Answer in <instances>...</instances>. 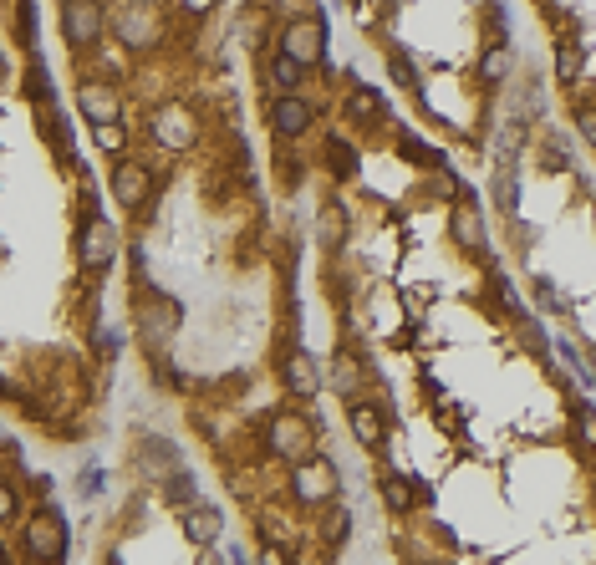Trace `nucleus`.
<instances>
[{"instance_id":"4","label":"nucleus","mask_w":596,"mask_h":565,"mask_svg":"<svg viewBox=\"0 0 596 565\" xmlns=\"http://www.w3.org/2000/svg\"><path fill=\"white\" fill-rule=\"evenodd\" d=\"M265 123H270L276 138H301V133L316 128V107L306 97H296V92H281L276 102H265Z\"/></svg>"},{"instance_id":"10","label":"nucleus","mask_w":596,"mask_h":565,"mask_svg":"<svg viewBox=\"0 0 596 565\" xmlns=\"http://www.w3.org/2000/svg\"><path fill=\"white\" fill-rule=\"evenodd\" d=\"M281 51L296 56L301 67H316L321 56H327V26L321 21H291L286 36H281Z\"/></svg>"},{"instance_id":"40","label":"nucleus","mask_w":596,"mask_h":565,"mask_svg":"<svg viewBox=\"0 0 596 565\" xmlns=\"http://www.w3.org/2000/svg\"><path fill=\"white\" fill-rule=\"evenodd\" d=\"M6 560H11V550H6V545H0V565H6Z\"/></svg>"},{"instance_id":"23","label":"nucleus","mask_w":596,"mask_h":565,"mask_svg":"<svg viewBox=\"0 0 596 565\" xmlns=\"http://www.w3.org/2000/svg\"><path fill=\"white\" fill-rule=\"evenodd\" d=\"M383 504H388L393 515H408L413 504H418V484H408V479L388 474V479H383Z\"/></svg>"},{"instance_id":"15","label":"nucleus","mask_w":596,"mask_h":565,"mask_svg":"<svg viewBox=\"0 0 596 565\" xmlns=\"http://www.w3.org/2000/svg\"><path fill=\"white\" fill-rule=\"evenodd\" d=\"M321 362L311 357V352H291L286 357V392H296V398H316L321 392Z\"/></svg>"},{"instance_id":"32","label":"nucleus","mask_w":596,"mask_h":565,"mask_svg":"<svg viewBox=\"0 0 596 565\" xmlns=\"http://www.w3.org/2000/svg\"><path fill=\"white\" fill-rule=\"evenodd\" d=\"M576 128H581V138L596 148V107H581V112H576Z\"/></svg>"},{"instance_id":"24","label":"nucleus","mask_w":596,"mask_h":565,"mask_svg":"<svg viewBox=\"0 0 596 565\" xmlns=\"http://www.w3.org/2000/svg\"><path fill=\"white\" fill-rule=\"evenodd\" d=\"M164 499L174 504V510H189V504L199 499V484H194V474H184V469H174V474L164 479Z\"/></svg>"},{"instance_id":"6","label":"nucleus","mask_w":596,"mask_h":565,"mask_svg":"<svg viewBox=\"0 0 596 565\" xmlns=\"http://www.w3.org/2000/svg\"><path fill=\"white\" fill-rule=\"evenodd\" d=\"M158 36H164V26H158V11L148 6V0H133V6L118 11V41L128 51H153Z\"/></svg>"},{"instance_id":"33","label":"nucleus","mask_w":596,"mask_h":565,"mask_svg":"<svg viewBox=\"0 0 596 565\" xmlns=\"http://www.w3.org/2000/svg\"><path fill=\"white\" fill-rule=\"evenodd\" d=\"M97 143H102L107 153H118V148H123V128H118V123H113V128H97Z\"/></svg>"},{"instance_id":"27","label":"nucleus","mask_w":596,"mask_h":565,"mask_svg":"<svg viewBox=\"0 0 596 565\" xmlns=\"http://www.w3.org/2000/svg\"><path fill=\"white\" fill-rule=\"evenodd\" d=\"M327 382H332L337 392H347V398H352V387L362 382V367H357L352 357H337V362H332V377H327Z\"/></svg>"},{"instance_id":"12","label":"nucleus","mask_w":596,"mask_h":565,"mask_svg":"<svg viewBox=\"0 0 596 565\" xmlns=\"http://www.w3.org/2000/svg\"><path fill=\"white\" fill-rule=\"evenodd\" d=\"M449 235H454V245L469 250V255L490 245V235H484V214L474 209V194H464V199L449 209Z\"/></svg>"},{"instance_id":"30","label":"nucleus","mask_w":596,"mask_h":565,"mask_svg":"<svg viewBox=\"0 0 596 565\" xmlns=\"http://www.w3.org/2000/svg\"><path fill=\"white\" fill-rule=\"evenodd\" d=\"M321 240L342 245V204H327V214H321Z\"/></svg>"},{"instance_id":"38","label":"nucleus","mask_w":596,"mask_h":565,"mask_svg":"<svg viewBox=\"0 0 596 565\" xmlns=\"http://www.w3.org/2000/svg\"><path fill=\"white\" fill-rule=\"evenodd\" d=\"M97 484H102V474H97V469H87V474H82V499H92V489H97Z\"/></svg>"},{"instance_id":"17","label":"nucleus","mask_w":596,"mask_h":565,"mask_svg":"<svg viewBox=\"0 0 596 565\" xmlns=\"http://www.w3.org/2000/svg\"><path fill=\"white\" fill-rule=\"evenodd\" d=\"M347 423H352V438L362 448H383V408H372V403H352L347 408Z\"/></svg>"},{"instance_id":"16","label":"nucleus","mask_w":596,"mask_h":565,"mask_svg":"<svg viewBox=\"0 0 596 565\" xmlns=\"http://www.w3.org/2000/svg\"><path fill=\"white\" fill-rule=\"evenodd\" d=\"M184 535L194 540V545H214V540H220L225 535V515L220 510H214V504H189V510H184Z\"/></svg>"},{"instance_id":"35","label":"nucleus","mask_w":596,"mask_h":565,"mask_svg":"<svg viewBox=\"0 0 596 565\" xmlns=\"http://www.w3.org/2000/svg\"><path fill=\"white\" fill-rule=\"evenodd\" d=\"M520 336H525V347H530V352H546V342H540V326H535V321H520Z\"/></svg>"},{"instance_id":"7","label":"nucleus","mask_w":596,"mask_h":565,"mask_svg":"<svg viewBox=\"0 0 596 565\" xmlns=\"http://www.w3.org/2000/svg\"><path fill=\"white\" fill-rule=\"evenodd\" d=\"M153 138H158V148H169V153H184V148H194V138H199L194 112H189V107H179V102L158 107V112H153Z\"/></svg>"},{"instance_id":"19","label":"nucleus","mask_w":596,"mask_h":565,"mask_svg":"<svg viewBox=\"0 0 596 565\" xmlns=\"http://www.w3.org/2000/svg\"><path fill=\"white\" fill-rule=\"evenodd\" d=\"M321 158H327V168H332V179H352L357 174V148L347 143V138H327V143H321Z\"/></svg>"},{"instance_id":"13","label":"nucleus","mask_w":596,"mask_h":565,"mask_svg":"<svg viewBox=\"0 0 596 565\" xmlns=\"http://www.w3.org/2000/svg\"><path fill=\"white\" fill-rule=\"evenodd\" d=\"M148 194H153V179H148L143 163H133V158L113 163V199H118L123 209H143Z\"/></svg>"},{"instance_id":"14","label":"nucleus","mask_w":596,"mask_h":565,"mask_svg":"<svg viewBox=\"0 0 596 565\" xmlns=\"http://www.w3.org/2000/svg\"><path fill=\"white\" fill-rule=\"evenodd\" d=\"M138 469H143L148 479H169V474L184 469V464H179V448H174L164 433H148V438H138Z\"/></svg>"},{"instance_id":"3","label":"nucleus","mask_w":596,"mask_h":565,"mask_svg":"<svg viewBox=\"0 0 596 565\" xmlns=\"http://www.w3.org/2000/svg\"><path fill=\"white\" fill-rule=\"evenodd\" d=\"M26 555L31 560H46V565L67 555V520L57 510H36L26 520Z\"/></svg>"},{"instance_id":"18","label":"nucleus","mask_w":596,"mask_h":565,"mask_svg":"<svg viewBox=\"0 0 596 565\" xmlns=\"http://www.w3.org/2000/svg\"><path fill=\"white\" fill-rule=\"evenodd\" d=\"M510 72H515V51H510L505 41H495L490 51L479 56V82H484V87H500Z\"/></svg>"},{"instance_id":"34","label":"nucleus","mask_w":596,"mask_h":565,"mask_svg":"<svg viewBox=\"0 0 596 565\" xmlns=\"http://www.w3.org/2000/svg\"><path fill=\"white\" fill-rule=\"evenodd\" d=\"M174 6L184 11V16H204V11H214L220 0H174Z\"/></svg>"},{"instance_id":"36","label":"nucleus","mask_w":596,"mask_h":565,"mask_svg":"<svg viewBox=\"0 0 596 565\" xmlns=\"http://www.w3.org/2000/svg\"><path fill=\"white\" fill-rule=\"evenodd\" d=\"M31 97H36V102H46V97H51V87H46V72H41V62L31 67Z\"/></svg>"},{"instance_id":"26","label":"nucleus","mask_w":596,"mask_h":565,"mask_svg":"<svg viewBox=\"0 0 596 565\" xmlns=\"http://www.w3.org/2000/svg\"><path fill=\"white\" fill-rule=\"evenodd\" d=\"M515 199H520V179H515V163H500L495 168V204L505 214H515Z\"/></svg>"},{"instance_id":"20","label":"nucleus","mask_w":596,"mask_h":565,"mask_svg":"<svg viewBox=\"0 0 596 565\" xmlns=\"http://www.w3.org/2000/svg\"><path fill=\"white\" fill-rule=\"evenodd\" d=\"M316 530H321V540H327V545H342L347 540V530H352V510H347V504H321V520H316Z\"/></svg>"},{"instance_id":"31","label":"nucleus","mask_w":596,"mask_h":565,"mask_svg":"<svg viewBox=\"0 0 596 565\" xmlns=\"http://www.w3.org/2000/svg\"><path fill=\"white\" fill-rule=\"evenodd\" d=\"M11 520H16V489L0 479V525H11Z\"/></svg>"},{"instance_id":"28","label":"nucleus","mask_w":596,"mask_h":565,"mask_svg":"<svg viewBox=\"0 0 596 565\" xmlns=\"http://www.w3.org/2000/svg\"><path fill=\"white\" fill-rule=\"evenodd\" d=\"M535 301L546 306V311H566V296H561V286L551 275H535Z\"/></svg>"},{"instance_id":"9","label":"nucleus","mask_w":596,"mask_h":565,"mask_svg":"<svg viewBox=\"0 0 596 565\" xmlns=\"http://www.w3.org/2000/svg\"><path fill=\"white\" fill-rule=\"evenodd\" d=\"M102 6L97 0H67L62 6V31H67V41L77 46V51H87V46H97V36H102Z\"/></svg>"},{"instance_id":"1","label":"nucleus","mask_w":596,"mask_h":565,"mask_svg":"<svg viewBox=\"0 0 596 565\" xmlns=\"http://www.w3.org/2000/svg\"><path fill=\"white\" fill-rule=\"evenodd\" d=\"M179 321H184V311H179V301L174 296H164V291H143L138 296V336H143V347H169L174 336H179Z\"/></svg>"},{"instance_id":"2","label":"nucleus","mask_w":596,"mask_h":565,"mask_svg":"<svg viewBox=\"0 0 596 565\" xmlns=\"http://www.w3.org/2000/svg\"><path fill=\"white\" fill-rule=\"evenodd\" d=\"M291 494H296L301 504H311V510H321V504H332V499L342 494L337 464H332V459H321V454H311V459H296V469H291Z\"/></svg>"},{"instance_id":"11","label":"nucleus","mask_w":596,"mask_h":565,"mask_svg":"<svg viewBox=\"0 0 596 565\" xmlns=\"http://www.w3.org/2000/svg\"><path fill=\"white\" fill-rule=\"evenodd\" d=\"M306 448H311V423L306 418H296V413H276V418H270V454L306 459Z\"/></svg>"},{"instance_id":"22","label":"nucleus","mask_w":596,"mask_h":565,"mask_svg":"<svg viewBox=\"0 0 596 565\" xmlns=\"http://www.w3.org/2000/svg\"><path fill=\"white\" fill-rule=\"evenodd\" d=\"M347 118H352V123H377V118H383V97H377L372 87H352Z\"/></svg>"},{"instance_id":"39","label":"nucleus","mask_w":596,"mask_h":565,"mask_svg":"<svg viewBox=\"0 0 596 565\" xmlns=\"http://www.w3.org/2000/svg\"><path fill=\"white\" fill-rule=\"evenodd\" d=\"M586 357H591V367H596V342H586Z\"/></svg>"},{"instance_id":"5","label":"nucleus","mask_w":596,"mask_h":565,"mask_svg":"<svg viewBox=\"0 0 596 565\" xmlns=\"http://www.w3.org/2000/svg\"><path fill=\"white\" fill-rule=\"evenodd\" d=\"M77 260H82V270H107L118 260V230L107 224L102 214H92L87 224H82V235H77Z\"/></svg>"},{"instance_id":"25","label":"nucleus","mask_w":596,"mask_h":565,"mask_svg":"<svg viewBox=\"0 0 596 565\" xmlns=\"http://www.w3.org/2000/svg\"><path fill=\"white\" fill-rule=\"evenodd\" d=\"M581 67H586L581 46H576V41H561V46H556V82H561V87H571V82L581 77Z\"/></svg>"},{"instance_id":"21","label":"nucleus","mask_w":596,"mask_h":565,"mask_svg":"<svg viewBox=\"0 0 596 565\" xmlns=\"http://www.w3.org/2000/svg\"><path fill=\"white\" fill-rule=\"evenodd\" d=\"M265 77H270V82H276L281 92H296V87H301V77H306V67L296 62V56L276 51V56H270V67H265Z\"/></svg>"},{"instance_id":"8","label":"nucleus","mask_w":596,"mask_h":565,"mask_svg":"<svg viewBox=\"0 0 596 565\" xmlns=\"http://www.w3.org/2000/svg\"><path fill=\"white\" fill-rule=\"evenodd\" d=\"M77 107H82V118L92 128H113L123 118V97H118V87H107V82H82L77 87Z\"/></svg>"},{"instance_id":"29","label":"nucleus","mask_w":596,"mask_h":565,"mask_svg":"<svg viewBox=\"0 0 596 565\" xmlns=\"http://www.w3.org/2000/svg\"><path fill=\"white\" fill-rule=\"evenodd\" d=\"M388 72H393V82H398V87L418 92V72H413V62H408L403 51H388Z\"/></svg>"},{"instance_id":"37","label":"nucleus","mask_w":596,"mask_h":565,"mask_svg":"<svg viewBox=\"0 0 596 565\" xmlns=\"http://www.w3.org/2000/svg\"><path fill=\"white\" fill-rule=\"evenodd\" d=\"M576 433H581V443H596V418L591 413H576Z\"/></svg>"}]
</instances>
